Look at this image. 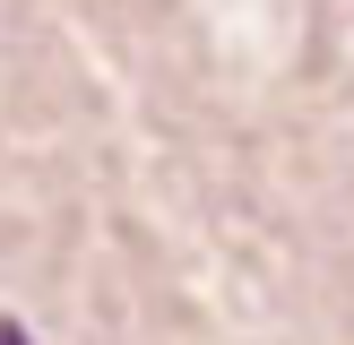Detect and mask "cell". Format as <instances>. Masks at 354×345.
<instances>
[{
    "label": "cell",
    "instance_id": "6da1fadb",
    "mask_svg": "<svg viewBox=\"0 0 354 345\" xmlns=\"http://www.w3.org/2000/svg\"><path fill=\"white\" fill-rule=\"evenodd\" d=\"M0 345H26V337H17V328H9V319H0Z\"/></svg>",
    "mask_w": 354,
    "mask_h": 345
}]
</instances>
